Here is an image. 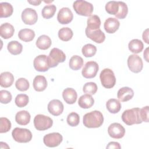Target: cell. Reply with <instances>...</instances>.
Returning a JSON list of instances; mask_svg holds the SVG:
<instances>
[{"instance_id": "ffe728a7", "label": "cell", "mask_w": 149, "mask_h": 149, "mask_svg": "<svg viewBox=\"0 0 149 149\" xmlns=\"http://www.w3.org/2000/svg\"><path fill=\"white\" fill-rule=\"evenodd\" d=\"M47 87L46 78L42 75L36 76L33 80V87L37 91L40 92L45 90Z\"/></svg>"}, {"instance_id": "4dcf8cb0", "label": "cell", "mask_w": 149, "mask_h": 149, "mask_svg": "<svg viewBox=\"0 0 149 149\" xmlns=\"http://www.w3.org/2000/svg\"><path fill=\"white\" fill-rule=\"evenodd\" d=\"M7 48L11 54L16 55L20 54L22 52L23 46L17 41H11L8 43Z\"/></svg>"}, {"instance_id": "4316f807", "label": "cell", "mask_w": 149, "mask_h": 149, "mask_svg": "<svg viewBox=\"0 0 149 149\" xmlns=\"http://www.w3.org/2000/svg\"><path fill=\"white\" fill-rule=\"evenodd\" d=\"M106 107L110 113H116L121 109V104L119 100L115 98H111L107 102Z\"/></svg>"}, {"instance_id": "2e32d148", "label": "cell", "mask_w": 149, "mask_h": 149, "mask_svg": "<svg viewBox=\"0 0 149 149\" xmlns=\"http://www.w3.org/2000/svg\"><path fill=\"white\" fill-rule=\"evenodd\" d=\"M63 105L59 100H52L48 104V112L54 116L60 115L63 111Z\"/></svg>"}, {"instance_id": "7dc6e473", "label": "cell", "mask_w": 149, "mask_h": 149, "mask_svg": "<svg viewBox=\"0 0 149 149\" xmlns=\"http://www.w3.org/2000/svg\"><path fill=\"white\" fill-rule=\"evenodd\" d=\"M28 2L33 5L37 6V5H40L41 3V1H28Z\"/></svg>"}, {"instance_id": "8992f818", "label": "cell", "mask_w": 149, "mask_h": 149, "mask_svg": "<svg viewBox=\"0 0 149 149\" xmlns=\"http://www.w3.org/2000/svg\"><path fill=\"white\" fill-rule=\"evenodd\" d=\"M48 58L49 67L54 68L59 63L63 62L65 61L66 55L62 50L54 48L51 50Z\"/></svg>"}, {"instance_id": "e0dca14e", "label": "cell", "mask_w": 149, "mask_h": 149, "mask_svg": "<svg viewBox=\"0 0 149 149\" xmlns=\"http://www.w3.org/2000/svg\"><path fill=\"white\" fill-rule=\"evenodd\" d=\"M120 26V23L116 18L109 17L108 18L104 24V29L107 33L112 34L116 32Z\"/></svg>"}, {"instance_id": "7bdbcfd3", "label": "cell", "mask_w": 149, "mask_h": 149, "mask_svg": "<svg viewBox=\"0 0 149 149\" xmlns=\"http://www.w3.org/2000/svg\"><path fill=\"white\" fill-rule=\"evenodd\" d=\"M12 97L10 93L7 90L0 91V101L2 104H8L12 100Z\"/></svg>"}, {"instance_id": "4fadbf2b", "label": "cell", "mask_w": 149, "mask_h": 149, "mask_svg": "<svg viewBox=\"0 0 149 149\" xmlns=\"http://www.w3.org/2000/svg\"><path fill=\"white\" fill-rule=\"evenodd\" d=\"M108 133L109 136L113 139H121L125 134L124 127L119 123H113L108 128Z\"/></svg>"}, {"instance_id": "bcb514c9", "label": "cell", "mask_w": 149, "mask_h": 149, "mask_svg": "<svg viewBox=\"0 0 149 149\" xmlns=\"http://www.w3.org/2000/svg\"><path fill=\"white\" fill-rule=\"evenodd\" d=\"M143 39L146 43L148 44V29H147L143 33Z\"/></svg>"}, {"instance_id": "cb8c5ba5", "label": "cell", "mask_w": 149, "mask_h": 149, "mask_svg": "<svg viewBox=\"0 0 149 149\" xmlns=\"http://www.w3.org/2000/svg\"><path fill=\"white\" fill-rule=\"evenodd\" d=\"M94 103V100L93 97L88 94L81 95L78 101L79 105L84 109L91 108Z\"/></svg>"}, {"instance_id": "836d02e7", "label": "cell", "mask_w": 149, "mask_h": 149, "mask_svg": "<svg viewBox=\"0 0 149 149\" xmlns=\"http://www.w3.org/2000/svg\"><path fill=\"white\" fill-rule=\"evenodd\" d=\"M56 10V8L54 5H48L45 6L42 9V16L44 18L48 19L54 16L55 12Z\"/></svg>"}, {"instance_id": "74e56055", "label": "cell", "mask_w": 149, "mask_h": 149, "mask_svg": "<svg viewBox=\"0 0 149 149\" xmlns=\"http://www.w3.org/2000/svg\"><path fill=\"white\" fill-rule=\"evenodd\" d=\"M15 102L18 107H24L29 103V97L27 95L24 94H18L15 98Z\"/></svg>"}, {"instance_id": "ab89813d", "label": "cell", "mask_w": 149, "mask_h": 149, "mask_svg": "<svg viewBox=\"0 0 149 149\" xmlns=\"http://www.w3.org/2000/svg\"><path fill=\"white\" fill-rule=\"evenodd\" d=\"M66 121L68 124L70 126H76L80 122L79 115L76 112H71L68 115Z\"/></svg>"}, {"instance_id": "e575fe53", "label": "cell", "mask_w": 149, "mask_h": 149, "mask_svg": "<svg viewBox=\"0 0 149 149\" xmlns=\"http://www.w3.org/2000/svg\"><path fill=\"white\" fill-rule=\"evenodd\" d=\"M82 54L83 55L86 57H91L93 56L97 52V48L95 45L91 44H87L84 45L82 49H81Z\"/></svg>"}, {"instance_id": "9c48e42d", "label": "cell", "mask_w": 149, "mask_h": 149, "mask_svg": "<svg viewBox=\"0 0 149 149\" xmlns=\"http://www.w3.org/2000/svg\"><path fill=\"white\" fill-rule=\"evenodd\" d=\"M99 66L98 63L94 61H88L84 66L81 74L86 79H91L97 75Z\"/></svg>"}, {"instance_id": "5bb4252c", "label": "cell", "mask_w": 149, "mask_h": 149, "mask_svg": "<svg viewBox=\"0 0 149 149\" xmlns=\"http://www.w3.org/2000/svg\"><path fill=\"white\" fill-rule=\"evenodd\" d=\"M73 15L71 10L68 8L61 9L57 15V19L59 23L62 24H66L72 21Z\"/></svg>"}, {"instance_id": "60d3db41", "label": "cell", "mask_w": 149, "mask_h": 149, "mask_svg": "<svg viewBox=\"0 0 149 149\" xmlns=\"http://www.w3.org/2000/svg\"><path fill=\"white\" fill-rule=\"evenodd\" d=\"M97 86L95 83L88 82L84 85L83 87V91L84 93H87L88 94L93 95L97 92Z\"/></svg>"}, {"instance_id": "ac0fdd59", "label": "cell", "mask_w": 149, "mask_h": 149, "mask_svg": "<svg viewBox=\"0 0 149 149\" xmlns=\"http://www.w3.org/2000/svg\"><path fill=\"white\" fill-rule=\"evenodd\" d=\"M134 95L133 90L128 87H123L120 88L117 93L118 100L121 102H126L131 100Z\"/></svg>"}, {"instance_id": "7c38bea8", "label": "cell", "mask_w": 149, "mask_h": 149, "mask_svg": "<svg viewBox=\"0 0 149 149\" xmlns=\"http://www.w3.org/2000/svg\"><path fill=\"white\" fill-rule=\"evenodd\" d=\"M35 69L38 72H46L50 68L48 64V58L45 55H40L36 56L33 61Z\"/></svg>"}, {"instance_id": "7a4b0ae2", "label": "cell", "mask_w": 149, "mask_h": 149, "mask_svg": "<svg viewBox=\"0 0 149 149\" xmlns=\"http://www.w3.org/2000/svg\"><path fill=\"white\" fill-rule=\"evenodd\" d=\"M140 109L139 108L126 109L122 114V119L127 125L140 124L142 123V120L140 117Z\"/></svg>"}, {"instance_id": "1f68e13d", "label": "cell", "mask_w": 149, "mask_h": 149, "mask_svg": "<svg viewBox=\"0 0 149 149\" xmlns=\"http://www.w3.org/2000/svg\"><path fill=\"white\" fill-rule=\"evenodd\" d=\"M69 65L70 68L72 70H79L83 65V59L80 56L74 55L70 59Z\"/></svg>"}, {"instance_id": "44dd1931", "label": "cell", "mask_w": 149, "mask_h": 149, "mask_svg": "<svg viewBox=\"0 0 149 149\" xmlns=\"http://www.w3.org/2000/svg\"><path fill=\"white\" fill-rule=\"evenodd\" d=\"M15 29L9 23H5L0 26V35L4 39H8L12 37L14 34Z\"/></svg>"}, {"instance_id": "5b68a950", "label": "cell", "mask_w": 149, "mask_h": 149, "mask_svg": "<svg viewBox=\"0 0 149 149\" xmlns=\"http://www.w3.org/2000/svg\"><path fill=\"white\" fill-rule=\"evenodd\" d=\"M12 136L15 141L18 143H28L32 139V133L29 129L16 127L12 132Z\"/></svg>"}, {"instance_id": "6da1fadb", "label": "cell", "mask_w": 149, "mask_h": 149, "mask_svg": "<svg viewBox=\"0 0 149 149\" xmlns=\"http://www.w3.org/2000/svg\"><path fill=\"white\" fill-rule=\"evenodd\" d=\"M104 122L102 113L99 111H93L86 113L83 118L84 126L88 128H97L100 127Z\"/></svg>"}, {"instance_id": "ee69618b", "label": "cell", "mask_w": 149, "mask_h": 149, "mask_svg": "<svg viewBox=\"0 0 149 149\" xmlns=\"http://www.w3.org/2000/svg\"><path fill=\"white\" fill-rule=\"evenodd\" d=\"M140 113L142 122H148V106L144 107L140 109Z\"/></svg>"}, {"instance_id": "d590c367", "label": "cell", "mask_w": 149, "mask_h": 149, "mask_svg": "<svg viewBox=\"0 0 149 149\" xmlns=\"http://www.w3.org/2000/svg\"><path fill=\"white\" fill-rule=\"evenodd\" d=\"M105 10L106 12L113 15H116L119 10V4L117 1H109L105 5Z\"/></svg>"}, {"instance_id": "9a60e30c", "label": "cell", "mask_w": 149, "mask_h": 149, "mask_svg": "<svg viewBox=\"0 0 149 149\" xmlns=\"http://www.w3.org/2000/svg\"><path fill=\"white\" fill-rule=\"evenodd\" d=\"M85 31L86 36L95 42L101 44L102 43L105 39V35L100 29L90 30L86 28Z\"/></svg>"}, {"instance_id": "d4e9b609", "label": "cell", "mask_w": 149, "mask_h": 149, "mask_svg": "<svg viewBox=\"0 0 149 149\" xmlns=\"http://www.w3.org/2000/svg\"><path fill=\"white\" fill-rule=\"evenodd\" d=\"M52 44L51 38L47 35L40 36L36 41V46L40 49L45 50L49 48Z\"/></svg>"}, {"instance_id": "d6986e66", "label": "cell", "mask_w": 149, "mask_h": 149, "mask_svg": "<svg viewBox=\"0 0 149 149\" xmlns=\"http://www.w3.org/2000/svg\"><path fill=\"white\" fill-rule=\"evenodd\" d=\"M77 94L76 91L72 88H66L62 93V97L68 104H73L76 102Z\"/></svg>"}, {"instance_id": "c3c4849f", "label": "cell", "mask_w": 149, "mask_h": 149, "mask_svg": "<svg viewBox=\"0 0 149 149\" xmlns=\"http://www.w3.org/2000/svg\"><path fill=\"white\" fill-rule=\"evenodd\" d=\"M148 48H147L146 49L145 51L144 52V58H145V59L146 60L147 62H148Z\"/></svg>"}, {"instance_id": "603a6c76", "label": "cell", "mask_w": 149, "mask_h": 149, "mask_svg": "<svg viewBox=\"0 0 149 149\" xmlns=\"http://www.w3.org/2000/svg\"><path fill=\"white\" fill-rule=\"evenodd\" d=\"M31 116L27 111H20L16 113L15 116V120L17 123L20 125H26L30 120Z\"/></svg>"}, {"instance_id": "f35d334b", "label": "cell", "mask_w": 149, "mask_h": 149, "mask_svg": "<svg viewBox=\"0 0 149 149\" xmlns=\"http://www.w3.org/2000/svg\"><path fill=\"white\" fill-rule=\"evenodd\" d=\"M15 86L16 88L20 91H27L30 87L29 81L25 78H19L15 83Z\"/></svg>"}, {"instance_id": "8fae6325", "label": "cell", "mask_w": 149, "mask_h": 149, "mask_svg": "<svg viewBox=\"0 0 149 149\" xmlns=\"http://www.w3.org/2000/svg\"><path fill=\"white\" fill-rule=\"evenodd\" d=\"M22 19L26 24L33 25L35 24L38 19V16L36 11L30 8H26L22 13Z\"/></svg>"}, {"instance_id": "ba28073f", "label": "cell", "mask_w": 149, "mask_h": 149, "mask_svg": "<svg viewBox=\"0 0 149 149\" xmlns=\"http://www.w3.org/2000/svg\"><path fill=\"white\" fill-rule=\"evenodd\" d=\"M127 65L133 73H139L141 71L143 67V63L141 58L137 55H130L127 59Z\"/></svg>"}, {"instance_id": "277c9868", "label": "cell", "mask_w": 149, "mask_h": 149, "mask_svg": "<svg viewBox=\"0 0 149 149\" xmlns=\"http://www.w3.org/2000/svg\"><path fill=\"white\" fill-rule=\"evenodd\" d=\"M100 79L102 86L106 88H111L115 85L116 77L113 72L110 69H103L100 73Z\"/></svg>"}, {"instance_id": "8d00e7d4", "label": "cell", "mask_w": 149, "mask_h": 149, "mask_svg": "<svg viewBox=\"0 0 149 149\" xmlns=\"http://www.w3.org/2000/svg\"><path fill=\"white\" fill-rule=\"evenodd\" d=\"M119 4V10L115 15L116 17L120 19H123L126 17L128 13V8L127 5L122 1H118Z\"/></svg>"}, {"instance_id": "f546056e", "label": "cell", "mask_w": 149, "mask_h": 149, "mask_svg": "<svg viewBox=\"0 0 149 149\" xmlns=\"http://www.w3.org/2000/svg\"><path fill=\"white\" fill-rule=\"evenodd\" d=\"M87 29L90 30H94L100 29L101 25V20L97 15L90 16L87 21Z\"/></svg>"}, {"instance_id": "83f0119b", "label": "cell", "mask_w": 149, "mask_h": 149, "mask_svg": "<svg viewBox=\"0 0 149 149\" xmlns=\"http://www.w3.org/2000/svg\"><path fill=\"white\" fill-rule=\"evenodd\" d=\"M128 47L130 52L134 54H138L142 51L144 45L141 40L139 39H133L129 42Z\"/></svg>"}, {"instance_id": "30bf717a", "label": "cell", "mask_w": 149, "mask_h": 149, "mask_svg": "<svg viewBox=\"0 0 149 149\" xmlns=\"http://www.w3.org/2000/svg\"><path fill=\"white\" fill-rule=\"evenodd\" d=\"M62 136L57 132L47 134L44 136L43 141L44 144L49 147H55L58 146L62 141Z\"/></svg>"}, {"instance_id": "d6a6232c", "label": "cell", "mask_w": 149, "mask_h": 149, "mask_svg": "<svg viewBox=\"0 0 149 149\" xmlns=\"http://www.w3.org/2000/svg\"><path fill=\"white\" fill-rule=\"evenodd\" d=\"M72 30L69 27L61 28L58 31V37L59 39L63 41H69L73 37Z\"/></svg>"}, {"instance_id": "f6af8a7d", "label": "cell", "mask_w": 149, "mask_h": 149, "mask_svg": "<svg viewBox=\"0 0 149 149\" xmlns=\"http://www.w3.org/2000/svg\"><path fill=\"white\" fill-rule=\"evenodd\" d=\"M107 148L109 149H112V148H115V149H120L121 148V146L119 144V143L118 142H115V141H111V142H109L108 143V144L107 146L106 147Z\"/></svg>"}, {"instance_id": "f1b7e54d", "label": "cell", "mask_w": 149, "mask_h": 149, "mask_svg": "<svg viewBox=\"0 0 149 149\" xmlns=\"http://www.w3.org/2000/svg\"><path fill=\"white\" fill-rule=\"evenodd\" d=\"M13 12V6L8 2L0 3V17H8L12 15Z\"/></svg>"}, {"instance_id": "484cf974", "label": "cell", "mask_w": 149, "mask_h": 149, "mask_svg": "<svg viewBox=\"0 0 149 149\" xmlns=\"http://www.w3.org/2000/svg\"><path fill=\"white\" fill-rule=\"evenodd\" d=\"M18 37L21 40L24 42H30L34 39L35 33L31 29H23L19 31Z\"/></svg>"}, {"instance_id": "52a82bcc", "label": "cell", "mask_w": 149, "mask_h": 149, "mask_svg": "<svg viewBox=\"0 0 149 149\" xmlns=\"http://www.w3.org/2000/svg\"><path fill=\"white\" fill-rule=\"evenodd\" d=\"M53 124L52 119L49 116L38 114L34 119V125L37 130L44 131L51 127Z\"/></svg>"}, {"instance_id": "7402d4cb", "label": "cell", "mask_w": 149, "mask_h": 149, "mask_svg": "<svg viewBox=\"0 0 149 149\" xmlns=\"http://www.w3.org/2000/svg\"><path fill=\"white\" fill-rule=\"evenodd\" d=\"M14 81V76L9 72H5L1 74L0 85L2 87H10Z\"/></svg>"}, {"instance_id": "b9f144b4", "label": "cell", "mask_w": 149, "mask_h": 149, "mask_svg": "<svg viewBox=\"0 0 149 149\" xmlns=\"http://www.w3.org/2000/svg\"><path fill=\"white\" fill-rule=\"evenodd\" d=\"M0 133H6L10 129L11 123L8 118L1 117L0 119Z\"/></svg>"}, {"instance_id": "3957f363", "label": "cell", "mask_w": 149, "mask_h": 149, "mask_svg": "<svg viewBox=\"0 0 149 149\" xmlns=\"http://www.w3.org/2000/svg\"><path fill=\"white\" fill-rule=\"evenodd\" d=\"M73 8L74 11L79 15L90 16L93 12V5L86 1L77 0L74 2Z\"/></svg>"}]
</instances>
